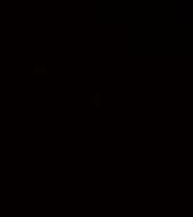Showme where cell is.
Segmentation results:
<instances>
[{"label": "cell", "mask_w": 193, "mask_h": 217, "mask_svg": "<svg viewBox=\"0 0 193 217\" xmlns=\"http://www.w3.org/2000/svg\"><path fill=\"white\" fill-rule=\"evenodd\" d=\"M34 73H37V75H45L47 73V63L45 62L34 63Z\"/></svg>", "instance_id": "cell-1"}, {"label": "cell", "mask_w": 193, "mask_h": 217, "mask_svg": "<svg viewBox=\"0 0 193 217\" xmlns=\"http://www.w3.org/2000/svg\"><path fill=\"white\" fill-rule=\"evenodd\" d=\"M92 104H93V107H100V94L92 95Z\"/></svg>", "instance_id": "cell-2"}]
</instances>
